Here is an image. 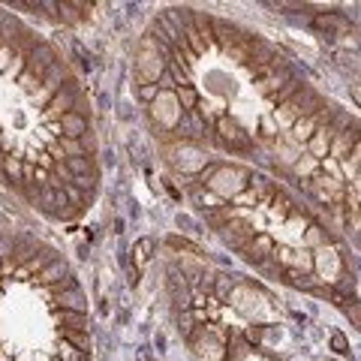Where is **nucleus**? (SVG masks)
<instances>
[{"mask_svg":"<svg viewBox=\"0 0 361 361\" xmlns=\"http://www.w3.org/2000/svg\"><path fill=\"white\" fill-rule=\"evenodd\" d=\"M16 361H33V358H30V353H25V355H16Z\"/></svg>","mask_w":361,"mask_h":361,"instance_id":"obj_41","label":"nucleus"},{"mask_svg":"<svg viewBox=\"0 0 361 361\" xmlns=\"http://www.w3.org/2000/svg\"><path fill=\"white\" fill-rule=\"evenodd\" d=\"M262 337H265V325H247L244 329V341L250 346H259L262 343Z\"/></svg>","mask_w":361,"mask_h":361,"instance_id":"obj_29","label":"nucleus"},{"mask_svg":"<svg viewBox=\"0 0 361 361\" xmlns=\"http://www.w3.org/2000/svg\"><path fill=\"white\" fill-rule=\"evenodd\" d=\"M271 214H274L277 220H286V217H292V214H295V202H292L286 193H280V190H277V196H274V208H271Z\"/></svg>","mask_w":361,"mask_h":361,"instance_id":"obj_22","label":"nucleus"},{"mask_svg":"<svg viewBox=\"0 0 361 361\" xmlns=\"http://www.w3.org/2000/svg\"><path fill=\"white\" fill-rule=\"evenodd\" d=\"M217 142L223 145V148H229V151H247L253 145V139H250V133H247L244 127L235 118H229V115H220L217 118Z\"/></svg>","mask_w":361,"mask_h":361,"instance_id":"obj_2","label":"nucleus"},{"mask_svg":"<svg viewBox=\"0 0 361 361\" xmlns=\"http://www.w3.org/2000/svg\"><path fill=\"white\" fill-rule=\"evenodd\" d=\"M13 241H16V247H13V259H16L18 265H27L30 259L39 253V247H42L37 238H33V235H25V232H16V235H13Z\"/></svg>","mask_w":361,"mask_h":361,"instance_id":"obj_9","label":"nucleus"},{"mask_svg":"<svg viewBox=\"0 0 361 361\" xmlns=\"http://www.w3.org/2000/svg\"><path fill=\"white\" fill-rule=\"evenodd\" d=\"M54 319L61 322L58 329H63V331H87V313H75V310H58V313H54Z\"/></svg>","mask_w":361,"mask_h":361,"instance_id":"obj_14","label":"nucleus"},{"mask_svg":"<svg viewBox=\"0 0 361 361\" xmlns=\"http://www.w3.org/2000/svg\"><path fill=\"white\" fill-rule=\"evenodd\" d=\"M319 130V123H316V118H301L295 121V127L289 130V139L295 142V145H307L313 139V133Z\"/></svg>","mask_w":361,"mask_h":361,"instance_id":"obj_17","label":"nucleus"},{"mask_svg":"<svg viewBox=\"0 0 361 361\" xmlns=\"http://www.w3.org/2000/svg\"><path fill=\"white\" fill-rule=\"evenodd\" d=\"M54 307L58 310H75V313H87V295H85V289L82 286H73V289H61V292H54Z\"/></svg>","mask_w":361,"mask_h":361,"instance_id":"obj_6","label":"nucleus"},{"mask_svg":"<svg viewBox=\"0 0 361 361\" xmlns=\"http://www.w3.org/2000/svg\"><path fill=\"white\" fill-rule=\"evenodd\" d=\"M13 235H16V232H13ZM13 235H0V259L13 256V247H16V241H13Z\"/></svg>","mask_w":361,"mask_h":361,"instance_id":"obj_37","label":"nucleus"},{"mask_svg":"<svg viewBox=\"0 0 361 361\" xmlns=\"http://www.w3.org/2000/svg\"><path fill=\"white\" fill-rule=\"evenodd\" d=\"M325 241H329V235H325V229H322V226H307V229H304V244H307V247H319V244H325Z\"/></svg>","mask_w":361,"mask_h":361,"instance_id":"obj_25","label":"nucleus"},{"mask_svg":"<svg viewBox=\"0 0 361 361\" xmlns=\"http://www.w3.org/2000/svg\"><path fill=\"white\" fill-rule=\"evenodd\" d=\"M61 341H66L70 346L82 349V353H94V337H90V331H63L61 329Z\"/></svg>","mask_w":361,"mask_h":361,"instance_id":"obj_19","label":"nucleus"},{"mask_svg":"<svg viewBox=\"0 0 361 361\" xmlns=\"http://www.w3.org/2000/svg\"><path fill=\"white\" fill-rule=\"evenodd\" d=\"M316 169H319V160H313V157H298V163H295V175L301 180H307Z\"/></svg>","mask_w":361,"mask_h":361,"instance_id":"obj_26","label":"nucleus"},{"mask_svg":"<svg viewBox=\"0 0 361 361\" xmlns=\"http://www.w3.org/2000/svg\"><path fill=\"white\" fill-rule=\"evenodd\" d=\"M0 280H4V274H0Z\"/></svg>","mask_w":361,"mask_h":361,"instance_id":"obj_43","label":"nucleus"},{"mask_svg":"<svg viewBox=\"0 0 361 361\" xmlns=\"http://www.w3.org/2000/svg\"><path fill=\"white\" fill-rule=\"evenodd\" d=\"M0 133H4V123H0Z\"/></svg>","mask_w":361,"mask_h":361,"instance_id":"obj_42","label":"nucleus"},{"mask_svg":"<svg viewBox=\"0 0 361 361\" xmlns=\"http://www.w3.org/2000/svg\"><path fill=\"white\" fill-rule=\"evenodd\" d=\"M175 99H178V106L184 115H190V111H196L199 109V90L193 85H184V87H175Z\"/></svg>","mask_w":361,"mask_h":361,"instance_id":"obj_18","label":"nucleus"},{"mask_svg":"<svg viewBox=\"0 0 361 361\" xmlns=\"http://www.w3.org/2000/svg\"><path fill=\"white\" fill-rule=\"evenodd\" d=\"M334 130L331 127H319L313 133V139L307 142V157H313V160H322V157L331 154V145H334Z\"/></svg>","mask_w":361,"mask_h":361,"instance_id":"obj_8","label":"nucleus"},{"mask_svg":"<svg viewBox=\"0 0 361 361\" xmlns=\"http://www.w3.org/2000/svg\"><path fill=\"white\" fill-rule=\"evenodd\" d=\"M232 205H235V208H253V205H259V196L253 193L250 187H247L241 196H235V199H232Z\"/></svg>","mask_w":361,"mask_h":361,"instance_id":"obj_30","label":"nucleus"},{"mask_svg":"<svg viewBox=\"0 0 361 361\" xmlns=\"http://www.w3.org/2000/svg\"><path fill=\"white\" fill-rule=\"evenodd\" d=\"M0 172L6 175L9 184L21 190V180H25V157H21L18 151L4 154V157H0Z\"/></svg>","mask_w":361,"mask_h":361,"instance_id":"obj_7","label":"nucleus"},{"mask_svg":"<svg viewBox=\"0 0 361 361\" xmlns=\"http://www.w3.org/2000/svg\"><path fill=\"white\" fill-rule=\"evenodd\" d=\"M70 274H73V268H70V262H66V259L61 256V259H54V262L39 274V283L49 286V289H54V286H61Z\"/></svg>","mask_w":361,"mask_h":361,"instance_id":"obj_10","label":"nucleus"},{"mask_svg":"<svg viewBox=\"0 0 361 361\" xmlns=\"http://www.w3.org/2000/svg\"><path fill=\"white\" fill-rule=\"evenodd\" d=\"M82 151L87 154V157H97L99 154V139H97V130H90L85 139H82Z\"/></svg>","mask_w":361,"mask_h":361,"instance_id":"obj_32","label":"nucleus"},{"mask_svg":"<svg viewBox=\"0 0 361 361\" xmlns=\"http://www.w3.org/2000/svg\"><path fill=\"white\" fill-rule=\"evenodd\" d=\"M63 166L70 169V175H73V178H87V175H99V169H97V163H94V157H87V154L70 157V160H66Z\"/></svg>","mask_w":361,"mask_h":361,"instance_id":"obj_13","label":"nucleus"},{"mask_svg":"<svg viewBox=\"0 0 361 361\" xmlns=\"http://www.w3.org/2000/svg\"><path fill=\"white\" fill-rule=\"evenodd\" d=\"M21 265L16 262V259L13 256H6V259H0V274H4V277H16V271H18Z\"/></svg>","mask_w":361,"mask_h":361,"instance_id":"obj_34","label":"nucleus"},{"mask_svg":"<svg viewBox=\"0 0 361 361\" xmlns=\"http://www.w3.org/2000/svg\"><path fill=\"white\" fill-rule=\"evenodd\" d=\"M16 45H0V75H6V70H9V63H13V58H16Z\"/></svg>","mask_w":361,"mask_h":361,"instance_id":"obj_31","label":"nucleus"},{"mask_svg":"<svg viewBox=\"0 0 361 361\" xmlns=\"http://www.w3.org/2000/svg\"><path fill=\"white\" fill-rule=\"evenodd\" d=\"M54 353H58V358H61V361H90V355H87V353H82V349L70 346L66 341H61V343H58V349H54Z\"/></svg>","mask_w":361,"mask_h":361,"instance_id":"obj_24","label":"nucleus"},{"mask_svg":"<svg viewBox=\"0 0 361 361\" xmlns=\"http://www.w3.org/2000/svg\"><path fill=\"white\" fill-rule=\"evenodd\" d=\"M313 27H319V30H325V37H331V30H349L353 25L341 16V13H313Z\"/></svg>","mask_w":361,"mask_h":361,"instance_id":"obj_12","label":"nucleus"},{"mask_svg":"<svg viewBox=\"0 0 361 361\" xmlns=\"http://www.w3.org/2000/svg\"><path fill=\"white\" fill-rule=\"evenodd\" d=\"M259 130H262V139H271V142H277V127H274V121H271L268 115L259 121Z\"/></svg>","mask_w":361,"mask_h":361,"instance_id":"obj_33","label":"nucleus"},{"mask_svg":"<svg viewBox=\"0 0 361 361\" xmlns=\"http://www.w3.org/2000/svg\"><path fill=\"white\" fill-rule=\"evenodd\" d=\"M115 235H123V220H115V229H111Z\"/></svg>","mask_w":361,"mask_h":361,"instance_id":"obj_40","label":"nucleus"},{"mask_svg":"<svg viewBox=\"0 0 361 361\" xmlns=\"http://www.w3.org/2000/svg\"><path fill=\"white\" fill-rule=\"evenodd\" d=\"M358 145V135H355V123H349V127L343 133L334 135V145H331V157H337V160H346L349 154L355 151Z\"/></svg>","mask_w":361,"mask_h":361,"instance_id":"obj_11","label":"nucleus"},{"mask_svg":"<svg viewBox=\"0 0 361 361\" xmlns=\"http://www.w3.org/2000/svg\"><path fill=\"white\" fill-rule=\"evenodd\" d=\"M241 256H244L250 265H256V268H259V265H265L268 259H274V241H271V235L256 232V238L244 247Z\"/></svg>","mask_w":361,"mask_h":361,"instance_id":"obj_5","label":"nucleus"},{"mask_svg":"<svg viewBox=\"0 0 361 361\" xmlns=\"http://www.w3.org/2000/svg\"><path fill=\"white\" fill-rule=\"evenodd\" d=\"M175 322H178V331H180V337H184V341H190V337H193V331L199 329L196 319H193V313H190V310L175 313Z\"/></svg>","mask_w":361,"mask_h":361,"instance_id":"obj_23","label":"nucleus"},{"mask_svg":"<svg viewBox=\"0 0 361 361\" xmlns=\"http://www.w3.org/2000/svg\"><path fill=\"white\" fill-rule=\"evenodd\" d=\"M304 85H307V82H301V78L295 75V78H292V82H286L283 87H280V90H277V94H274V97H268V99H271V103H274V106L280 109V106H286V103H289V99H292V97H295V94H298V90H301Z\"/></svg>","mask_w":361,"mask_h":361,"instance_id":"obj_20","label":"nucleus"},{"mask_svg":"<svg viewBox=\"0 0 361 361\" xmlns=\"http://www.w3.org/2000/svg\"><path fill=\"white\" fill-rule=\"evenodd\" d=\"M235 283H238V277H235V274H217V280H214V298H217V301H229Z\"/></svg>","mask_w":361,"mask_h":361,"instance_id":"obj_21","label":"nucleus"},{"mask_svg":"<svg viewBox=\"0 0 361 361\" xmlns=\"http://www.w3.org/2000/svg\"><path fill=\"white\" fill-rule=\"evenodd\" d=\"M353 163H355V166L361 169V142L355 145V151H353Z\"/></svg>","mask_w":361,"mask_h":361,"instance_id":"obj_38","label":"nucleus"},{"mask_svg":"<svg viewBox=\"0 0 361 361\" xmlns=\"http://www.w3.org/2000/svg\"><path fill=\"white\" fill-rule=\"evenodd\" d=\"M54 259H61V253L54 250V247H39V253L33 256L27 265H21V268H27V274H33V277H37V274H42V271H45V268H49V265L54 262Z\"/></svg>","mask_w":361,"mask_h":361,"instance_id":"obj_15","label":"nucleus"},{"mask_svg":"<svg viewBox=\"0 0 361 361\" xmlns=\"http://www.w3.org/2000/svg\"><path fill=\"white\" fill-rule=\"evenodd\" d=\"M154 250H157V244H154V238H139V241H135L133 244V256H130V262L135 265V268H145V265H148L151 262V256H154Z\"/></svg>","mask_w":361,"mask_h":361,"instance_id":"obj_16","label":"nucleus"},{"mask_svg":"<svg viewBox=\"0 0 361 361\" xmlns=\"http://www.w3.org/2000/svg\"><path fill=\"white\" fill-rule=\"evenodd\" d=\"M331 349H334V353H341V355L349 353V343H346V337H343L341 331H334V334H331Z\"/></svg>","mask_w":361,"mask_h":361,"instance_id":"obj_36","label":"nucleus"},{"mask_svg":"<svg viewBox=\"0 0 361 361\" xmlns=\"http://www.w3.org/2000/svg\"><path fill=\"white\" fill-rule=\"evenodd\" d=\"M353 99H355V103L361 106V85H353Z\"/></svg>","mask_w":361,"mask_h":361,"instance_id":"obj_39","label":"nucleus"},{"mask_svg":"<svg viewBox=\"0 0 361 361\" xmlns=\"http://www.w3.org/2000/svg\"><path fill=\"white\" fill-rule=\"evenodd\" d=\"M343 313L349 316V322L361 329V304H343Z\"/></svg>","mask_w":361,"mask_h":361,"instance_id":"obj_35","label":"nucleus"},{"mask_svg":"<svg viewBox=\"0 0 361 361\" xmlns=\"http://www.w3.org/2000/svg\"><path fill=\"white\" fill-rule=\"evenodd\" d=\"M247 187H250V172L241 166H220L217 172H214V178L208 180V190L214 196H220L223 202L241 196Z\"/></svg>","mask_w":361,"mask_h":361,"instance_id":"obj_1","label":"nucleus"},{"mask_svg":"<svg viewBox=\"0 0 361 361\" xmlns=\"http://www.w3.org/2000/svg\"><path fill=\"white\" fill-rule=\"evenodd\" d=\"M51 130H54V135H63V139H73V142H82L85 135L94 130L90 127V118H85V115H78V111H70V115H63L58 123H51Z\"/></svg>","mask_w":361,"mask_h":361,"instance_id":"obj_4","label":"nucleus"},{"mask_svg":"<svg viewBox=\"0 0 361 361\" xmlns=\"http://www.w3.org/2000/svg\"><path fill=\"white\" fill-rule=\"evenodd\" d=\"M135 97H139V103L151 106L157 97H160V85H135Z\"/></svg>","mask_w":361,"mask_h":361,"instance_id":"obj_27","label":"nucleus"},{"mask_svg":"<svg viewBox=\"0 0 361 361\" xmlns=\"http://www.w3.org/2000/svg\"><path fill=\"white\" fill-rule=\"evenodd\" d=\"M18 87H21V94H27V97H33V94H37V90L42 87V82H39V78H37V75H30V73H25V75H21V78H18Z\"/></svg>","mask_w":361,"mask_h":361,"instance_id":"obj_28","label":"nucleus"},{"mask_svg":"<svg viewBox=\"0 0 361 361\" xmlns=\"http://www.w3.org/2000/svg\"><path fill=\"white\" fill-rule=\"evenodd\" d=\"M58 61H61L58 49H54L51 42H45V39H42V42H37V45H33V49L27 51V73H30V75H37L39 82H42L45 73H49Z\"/></svg>","mask_w":361,"mask_h":361,"instance_id":"obj_3","label":"nucleus"}]
</instances>
